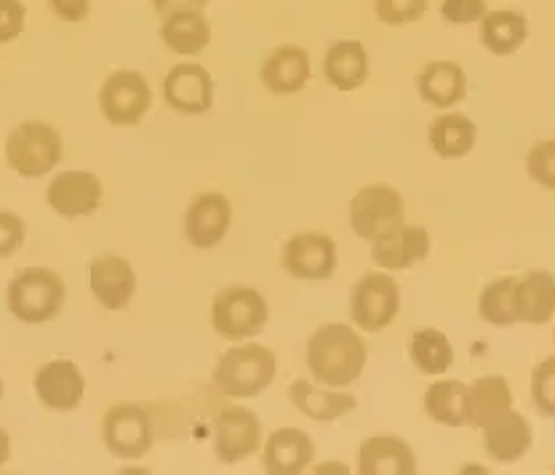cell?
I'll use <instances>...</instances> for the list:
<instances>
[{
  "label": "cell",
  "mask_w": 555,
  "mask_h": 475,
  "mask_svg": "<svg viewBox=\"0 0 555 475\" xmlns=\"http://www.w3.org/2000/svg\"><path fill=\"white\" fill-rule=\"evenodd\" d=\"M308 369L318 385L350 387L366 369L369 350L347 323H323L308 339Z\"/></svg>",
  "instance_id": "1"
},
{
  "label": "cell",
  "mask_w": 555,
  "mask_h": 475,
  "mask_svg": "<svg viewBox=\"0 0 555 475\" xmlns=\"http://www.w3.org/2000/svg\"><path fill=\"white\" fill-rule=\"evenodd\" d=\"M278 372L275 352L259 342H243V345L230 347L219 358L214 369V387L224 398H254L273 385Z\"/></svg>",
  "instance_id": "2"
},
{
  "label": "cell",
  "mask_w": 555,
  "mask_h": 475,
  "mask_svg": "<svg viewBox=\"0 0 555 475\" xmlns=\"http://www.w3.org/2000/svg\"><path fill=\"white\" fill-rule=\"evenodd\" d=\"M65 281L49 268H25L16 272L5 292L11 316L22 323H49L54 321L65 305Z\"/></svg>",
  "instance_id": "3"
},
{
  "label": "cell",
  "mask_w": 555,
  "mask_h": 475,
  "mask_svg": "<svg viewBox=\"0 0 555 475\" xmlns=\"http://www.w3.org/2000/svg\"><path fill=\"white\" fill-rule=\"evenodd\" d=\"M5 161L20 177H46L62 161V137L43 120H25L5 139Z\"/></svg>",
  "instance_id": "4"
},
{
  "label": "cell",
  "mask_w": 555,
  "mask_h": 475,
  "mask_svg": "<svg viewBox=\"0 0 555 475\" xmlns=\"http://www.w3.org/2000/svg\"><path fill=\"white\" fill-rule=\"evenodd\" d=\"M268 303L257 288L233 286L214 297L211 326L222 339H251L268 326Z\"/></svg>",
  "instance_id": "5"
},
{
  "label": "cell",
  "mask_w": 555,
  "mask_h": 475,
  "mask_svg": "<svg viewBox=\"0 0 555 475\" xmlns=\"http://www.w3.org/2000/svg\"><path fill=\"white\" fill-rule=\"evenodd\" d=\"M406 219L401 193L390 184H366L350 201V224L352 233L361 241H377L379 235L401 228Z\"/></svg>",
  "instance_id": "6"
},
{
  "label": "cell",
  "mask_w": 555,
  "mask_h": 475,
  "mask_svg": "<svg viewBox=\"0 0 555 475\" xmlns=\"http://www.w3.org/2000/svg\"><path fill=\"white\" fill-rule=\"evenodd\" d=\"M401 310V288L387 272H366L350 294V318L369 334L385 332Z\"/></svg>",
  "instance_id": "7"
},
{
  "label": "cell",
  "mask_w": 555,
  "mask_h": 475,
  "mask_svg": "<svg viewBox=\"0 0 555 475\" xmlns=\"http://www.w3.org/2000/svg\"><path fill=\"white\" fill-rule=\"evenodd\" d=\"M155 431L150 411L139 403H115L102 420V444L118 460H142L153 449Z\"/></svg>",
  "instance_id": "8"
},
{
  "label": "cell",
  "mask_w": 555,
  "mask_h": 475,
  "mask_svg": "<svg viewBox=\"0 0 555 475\" xmlns=\"http://www.w3.org/2000/svg\"><path fill=\"white\" fill-rule=\"evenodd\" d=\"M153 104V91L144 75L131 69H118L109 75L100 89V110L104 120L113 126H137Z\"/></svg>",
  "instance_id": "9"
},
{
  "label": "cell",
  "mask_w": 555,
  "mask_h": 475,
  "mask_svg": "<svg viewBox=\"0 0 555 475\" xmlns=\"http://www.w3.org/2000/svg\"><path fill=\"white\" fill-rule=\"evenodd\" d=\"M281 265L299 281H328L337 270V243L326 233H297L283 243Z\"/></svg>",
  "instance_id": "10"
},
{
  "label": "cell",
  "mask_w": 555,
  "mask_h": 475,
  "mask_svg": "<svg viewBox=\"0 0 555 475\" xmlns=\"http://www.w3.org/2000/svg\"><path fill=\"white\" fill-rule=\"evenodd\" d=\"M262 446V422L246 407H228L214 420V451L219 462L235 465L246 457L257 454Z\"/></svg>",
  "instance_id": "11"
},
{
  "label": "cell",
  "mask_w": 555,
  "mask_h": 475,
  "mask_svg": "<svg viewBox=\"0 0 555 475\" xmlns=\"http://www.w3.org/2000/svg\"><path fill=\"white\" fill-rule=\"evenodd\" d=\"M164 100L182 115H204L214 104V78L198 62L173 65L164 80Z\"/></svg>",
  "instance_id": "12"
},
{
  "label": "cell",
  "mask_w": 555,
  "mask_h": 475,
  "mask_svg": "<svg viewBox=\"0 0 555 475\" xmlns=\"http://www.w3.org/2000/svg\"><path fill=\"white\" fill-rule=\"evenodd\" d=\"M46 198L60 217H89L102 204V182L91 171H60L51 179Z\"/></svg>",
  "instance_id": "13"
},
{
  "label": "cell",
  "mask_w": 555,
  "mask_h": 475,
  "mask_svg": "<svg viewBox=\"0 0 555 475\" xmlns=\"http://www.w3.org/2000/svg\"><path fill=\"white\" fill-rule=\"evenodd\" d=\"M35 396L51 411H73L80 407L86 393L83 372L73 361H49L35 372Z\"/></svg>",
  "instance_id": "14"
},
{
  "label": "cell",
  "mask_w": 555,
  "mask_h": 475,
  "mask_svg": "<svg viewBox=\"0 0 555 475\" xmlns=\"http://www.w3.org/2000/svg\"><path fill=\"white\" fill-rule=\"evenodd\" d=\"M89 286L107 310H126L137 294V272L118 254H102L89 265Z\"/></svg>",
  "instance_id": "15"
},
{
  "label": "cell",
  "mask_w": 555,
  "mask_h": 475,
  "mask_svg": "<svg viewBox=\"0 0 555 475\" xmlns=\"http://www.w3.org/2000/svg\"><path fill=\"white\" fill-rule=\"evenodd\" d=\"M430 233L422 224H406L372 241V262L382 270H409L430 254Z\"/></svg>",
  "instance_id": "16"
},
{
  "label": "cell",
  "mask_w": 555,
  "mask_h": 475,
  "mask_svg": "<svg viewBox=\"0 0 555 475\" xmlns=\"http://www.w3.org/2000/svg\"><path fill=\"white\" fill-rule=\"evenodd\" d=\"M230 222H233V206L222 193H201L184 214V235L195 248H214L224 241Z\"/></svg>",
  "instance_id": "17"
},
{
  "label": "cell",
  "mask_w": 555,
  "mask_h": 475,
  "mask_svg": "<svg viewBox=\"0 0 555 475\" xmlns=\"http://www.w3.org/2000/svg\"><path fill=\"white\" fill-rule=\"evenodd\" d=\"M315 444L305 431L297 427H281L270 433L262 449V467L270 475H299L312 465Z\"/></svg>",
  "instance_id": "18"
},
{
  "label": "cell",
  "mask_w": 555,
  "mask_h": 475,
  "mask_svg": "<svg viewBox=\"0 0 555 475\" xmlns=\"http://www.w3.org/2000/svg\"><path fill=\"white\" fill-rule=\"evenodd\" d=\"M516 323L542 326L555 316V275L547 270H529L513 286Z\"/></svg>",
  "instance_id": "19"
},
{
  "label": "cell",
  "mask_w": 555,
  "mask_h": 475,
  "mask_svg": "<svg viewBox=\"0 0 555 475\" xmlns=\"http://www.w3.org/2000/svg\"><path fill=\"white\" fill-rule=\"evenodd\" d=\"M288 398L299 414L315 422H337L358 407V398L350 393H339L337 387L312 385L308 380H294L288 385Z\"/></svg>",
  "instance_id": "20"
},
{
  "label": "cell",
  "mask_w": 555,
  "mask_h": 475,
  "mask_svg": "<svg viewBox=\"0 0 555 475\" xmlns=\"http://www.w3.org/2000/svg\"><path fill=\"white\" fill-rule=\"evenodd\" d=\"M531 444H534V433H531L529 420L520 411H507L496 422L483 427V449L491 460L511 465L518 462L520 457L529 454Z\"/></svg>",
  "instance_id": "21"
},
{
  "label": "cell",
  "mask_w": 555,
  "mask_h": 475,
  "mask_svg": "<svg viewBox=\"0 0 555 475\" xmlns=\"http://www.w3.org/2000/svg\"><path fill=\"white\" fill-rule=\"evenodd\" d=\"M358 473L361 475H414L416 457L403 438L372 436L358 451Z\"/></svg>",
  "instance_id": "22"
},
{
  "label": "cell",
  "mask_w": 555,
  "mask_h": 475,
  "mask_svg": "<svg viewBox=\"0 0 555 475\" xmlns=\"http://www.w3.org/2000/svg\"><path fill=\"white\" fill-rule=\"evenodd\" d=\"M310 54L302 46H278L273 54L262 62V84L268 86L273 94H297L308 86L310 80Z\"/></svg>",
  "instance_id": "23"
},
{
  "label": "cell",
  "mask_w": 555,
  "mask_h": 475,
  "mask_svg": "<svg viewBox=\"0 0 555 475\" xmlns=\"http://www.w3.org/2000/svg\"><path fill=\"white\" fill-rule=\"evenodd\" d=\"M416 91H420L422 102L433 104V107H454L456 102L465 100L467 75L451 60L427 62L416 75Z\"/></svg>",
  "instance_id": "24"
},
{
  "label": "cell",
  "mask_w": 555,
  "mask_h": 475,
  "mask_svg": "<svg viewBox=\"0 0 555 475\" xmlns=\"http://www.w3.org/2000/svg\"><path fill=\"white\" fill-rule=\"evenodd\" d=\"M513 409L511 382L502 374H489L467 387V422L473 427H483L505 416Z\"/></svg>",
  "instance_id": "25"
},
{
  "label": "cell",
  "mask_w": 555,
  "mask_h": 475,
  "mask_svg": "<svg viewBox=\"0 0 555 475\" xmlns=\"http://www.w3.org/2000/svg\"><path fill=\"white\" fill-rule=\"evenodd\" d=\"M326 84L337 91H356L369 78V54L361 40H337L323 56Z\"/></svg>",
  "instance_id": "26"
},
{
  "label": "cell",
  "mask_w": 555,
  "mask_h": 475,
  "mask_svg": "<svg viewBox=\"0 0 555 475\" xmlns=\"http://www.w3.org/2000/svg\"><path fill=\"white\" fill-rule=\"evenodd\" d=\"M478 38H481L483 49L494 56H511L524 49V43L529 40V22L520 11H486Z\"/></svg>",
  "instance_id": "27"
},
{
  "label": "cell",
  "mask_w": 555,
  "mask_h": 475,
  "mask_svg": "<svg viewBox=\"0 0 555 475\" xmlns=\"http://www.w3.org/2000/svg\"><path fill=\"white\" fill-rule=\"evenodd\" d=\"M160 40L173 54L198 56L211 43V25L204 11H182L160 22Z\"/></svg>",
  "instance_id": "28"
},
{
  "label": "cell",
  "mask_w": 555,
  "mask_h": 475,
  "mask_svg": "<svg viewBox=\"0 0 555 475\" xmlns=\"http://www.w3.org/2000/svg\"><path fill=\"white\" fill-rule=\"evenodd\" d=\"M427 137H430V147L436 150L441 158L456 161L473 153V147H476L478 142V126L473 124L467 115L451 113L433 120L430 134Z\"/></svg>",
  "instance_id": "29"
},
{
  "label": "cell",
  "mask_w": 555,
  "mask_h": 475,
  "mask_svg": "<svg viewBox=\"0 0 555 475\" xmlns=\"http://www.w3.org/2000/svg\"><path fill=\"white\" fill-rule=\"evenodd\" d=\"M425 414L447 427L470 425L467 422V385L460 380L433 382L425 393Z\"/></svg>",
  "instance_id": "30"
},
{
  "label": "cell",
  "mask_w": 555,
  "mask_h": 475,
  "mask_svg": "<svg viewBox=\"0 0 555 475\" xmlns=\"http://www.w3.org/2000/svg\"><path fill=\"white\" fill-rule=\"evenodd\" d=\"M409 356L422 374L441 376L454 363V347H451L447 334L438 332V329H420L409 342Z\"/></svg>",
  "instance_id": "31"
},
{
  "label": "cell",
  "mask_w": 555,
  "mask_h": 475,
  "mask_svg": "<svg viewBox=\"0 0 555 475\" xmlns=\"http://www.w3.org/2000/svg\"><path fill=\"white\" fill-rule=\"evenodd\" d=\"M513 286H516V275H505L491 281L481 292L478 299V316L491 326H513L516 323V312H513Z\"/></svg>",
  "instance_id": "32"
},
{
  "label": "cell",
  "mask_w": 555,
  "mask_h": 475,
  "mask_svg": "<svg viewBox=\"0 0 555 475\" xmlns=\"http://www.w3.org/2000/svg\"><path fill=\"white\" fill-rule=\"evenodd\" d=\"M531 401L540 414L555 420V356L537 363L531 372Z\"/></svg>",
  "instance_id": "33"
},
{
  "label": "cell",
  "mask_w": 555,
  "mask_h": 475,
  "mask_svg": "<svg viewBox=\"0 0 555 475\" xmlns=\"http://www.w3.org/2000/svg\"><path fill=\"white\" fill-rule=\"evenodd\" d=\"M427 11V0H374V14L382 25H412Z\"/></svg>",
  "instance_id": "34"
},
{
  "label": "cell",
  "mask_w": 555,
  "mask_h": 475,
  "mask_svg": "<svg viewBox=\"0 0 555 475\" xmlns=\"http://www.w3.org/2000/svg\"><path fill=\"white\" fill-rule=\"evenodd\" d=\"M526 169H529V177L534 179L540 188L553 190L555 193V139L537 142L534 147L529 150Z\"/></svg>",
  "instance_id": "35"
},
{
  "label": "cell",
  "mask_w": 555,
  "mask_h": 475,
  "mask_svg": "<svg viewBox=\"0 0 555 475\" xmlns=\"http://www.w3.org/2000/svg\"><path fill=\"white\" fill-rule=\"evenodd\" d=\"M27 9L22 0H0V43H11L25 33Z\"/></svg>",
  "instance_id": "36"
},
{
  "label": "cell",
  "mask_w": 555,
  "mask_h": 475,
  "mask_svg": "<svg viewBox=\"0 0 555 475\" xmlns=\"http://www.w3.org/2000/svg\"><path fill=\"white\" fill-rule=\"evenodd\" d=\"M27 238V228L22 217L11 211H0V259L14 257Z\"/></svg>",
  "instance_id": "37"
},
{
  "label": "cell",
  "mask_w": 555,
  "mask_h": 475,
  "mask_svg": "<svg viewBox=\"0 0 555 475\" xmlns=\"http://www.w3.org/2000/svg\"><path fill=\"white\" fill-rule=\"evenodd\" d=\"M486 0H443L441 16L451 25H473L486 16Z\"/></svg>",
  "instance_id": "38"
},
{
  "label": "cell",
  "mask_w": 555,
  "mask_h": 475,
  "mask_svg": "<svg viewBox=\"0 0 555 475\" xmlns=\"http://www.w3.org/2000/svg\"><path fill=\"white\" fill-rule=\"evenodd\" d=\"M49 5L62 22H83L91 11V0H49Z\"/></svg>",
  "instance_id": "39"
},
{
  "label": "cell",
  "mask_w": 555,
  "mask_h": 475,
  "mask_svg": "<svg viewBox=\"0 0 555 475\" xmlns=\"http://www.w3.org/2000/svg\"><path fill=\"white\" fill-rule=\"evenodd\" d=\"M208 0H153V9L160 20L171 14H182V11H206Z\"/></svg>",
  "instance_id": "40"
},
{
  "label": "cell",
  "mask_w": 555,
  "mask_h": 475,
  "mask_svg": "<svg viewBox=\"0 0 555 475\" xmlns=\"http://www.w3.org/2000/svg\"><path fill=\"white\" fill-rule=\"evenodd\" d=\"M9 457H11V438H9V433L0 427V467L9 462Z\"/></svg>",
  "instance_id": "41"
},
{
  "label": "cell",
  "mask_w": 555,
  "mask_h": 475,
  "mask_svg": "<svg viewBox=\"0 0 555 475\" xmlns=\"http://www.w3.org/2000/svg\"><path fill=\"white\" fill-rule=\"evenodd\" d=\"M0 398H3V376H0Z\"/></svg>",
  "instance_id": "42"
},
{
  "label": "cell",
  "mask_w": 555,
  "mask_h": 475,
  "mask_svg": "<svg viewBox=\"0 0 555 475\" xmlns=\"http://www.w3.org/2000/svg\"><path fill=\"white\" fill-rule=\"evenodd\" d=\"M553 339H555V332H553Z\"/></svg>",
  "instance_id": "43"
}]
</instances>
